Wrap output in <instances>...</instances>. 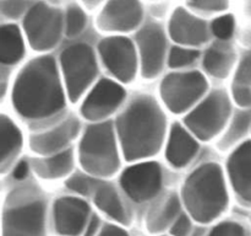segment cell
<instances>
[{
  "label": "cell",
  "mask_w": 251,
  "mask_h": 236,
  "mask_svg": "<svg viewBox=\"0 0 251 236\" xmlns=\"http://www.w3.org/2000/svg\"><path fill=\"white\" fill-rule=\"evenodd\" d=\"M191 6L205 11H222L227 9L229 0H189Z\"/></svg>",
  "instance_id": "e575fe53"
},
{
  "label": "cell",
  "mask_w": 251,
  "mask_h": 236,
  "mask_svg": "<svg viewBox=\"0 0 251 236\" xmlns=\"http://www.w3.org/2000/svg\"><path fill=\"white\" fill-rule=\"evenodd\" d=\"M25 0H0V15L10 20H16L26 10Z\"/></svg>",
  "instance_id": "d6a6232c"
},
{
  "label": "cell",
  "mask_w": 251,
  "mask_h": 236,
  "mask_svg": "<svg viewBox=\"0 0 251 236\" xmlns=\"http://www.w3.org/2000/svg\"><path fill=\"white\" fill-rule=\"evenodd\" d=\"M75 164L74 150L71 148L50 155V156H39L31 161V167L34 174L46 181H55L71 175Z\"/></svg>",
  "instance_id": "44dd1931"
},
{
  "label": "cell",
  "mask_w": 251,
  "mask_h": 236,
  "mask_svg": "<svg viewBox=\"0 0 251 236\" xmlns=\"http://www.w3.org/2000/svg\"><path fill=\"white\" fill-rule=\"evenodd\" d=\"M90 215L88 203L77 197H60L54 203V226L61 236H78L85 233Z\"/></svg>",
  "instance_id": "9a60e30c"
},
{
  "label": "cell",
  "mask_w": 251,
  "mask_h": 236,
  "mask_svg": "<svg viewBox=\"0 0 251 236\" xmlns=\"http://www.w3.org/2000/svg\"><path fill=\"white\" fill-rule=\"evenodd\" d=\"M227 178L237 198L251 206V140L240 143L229 155Z\"/></svg>",
  "instance_id": "e0dca14e"
},
{
  "label": "cell",
  "mask_w": 251,
  "mask_h": 236,
  "mask_svg": "<svg viewBox=\"0 0 251 236\" xmlns=\"http://www.w3.org/2000/svg\"><path fill=\"white\" fill-rule=\"evenodd\" d=\"M208 236H250L243 224L238 221H223L213 228Z\"/></svg>",
  "instance_id": "f546056e"
},
{
  "label": "cell",
  "mask_w": 251,
  "mask_h": 236,
  "mask_svg": "<svg viewBox=\"0 0 251 236\" xmlns=\"http://www.w3.org/2000/svg\"><path fill=\"white\" fill-rule=\"evenodd\" d=\"M95 204L100 211L107 214L117 223L127 225L130 221L129 213L119 192L112 184H102L95 192Z\"/></svg>",
  "instance_id": "603a6c76"
},
{
  "label": "cell",
  "mask_w": 251,
  "mask_h": 236,
  "mask_svg": "<svg viewBox=\"0 0 251 236\" xmlns=\"http://www.w3.org/2000/svg\"><path fill=\"white\" fill-rule=\"evenodd\" d=\"M230 117L229 95L225 90H215L189 111L184 118V125L199 140L208 142L225 132Z\"/></svg>",
  "instance_id": "8992f818"
},
{
  "label": "cell",
  "mask_w": 251,
  "mask_h": 236,
  "mask_svg": "<svg viewBox=\"0 0 251 236\" xmlns=\"http://www.w3.org/2000/svg\"><path fill=\"white\" fill-rule=\"evenodd\" d=\"M102 1L103 0H82V2L88 7V9H93V7L100 5Z\"/></svg>",
  "instance_id": "60d3db41"
},
{
  "label": "cell",
  "mask_w": 251,
  "mask_h": 236,
  "mask_svg": "<svg viewBox=\"0 0 251 236\" xmlns=\"http://www.w3.org/2000/svg\"><path fill=\"white\" fill-rule=\"evenodd\" d=\"M80 132L78 118L70 116L46 130L32 134L29 148L38 156H50L69 149Z\"/></svg>",
  "instance_id": "5bb4252c"
},
{
  "label": "cell",
  "mask_w": 251,
  "mask_h": 236,
  "mask_svg": "<svg viewBox=\"0 0 251 236\" xmlns=\"http://www.w3.org/2000/svg\"><path fill=\"white\" fill-rule=\"evenodd\" d=\"M142 15L139 0H109L98 15L97 26L102 31L129 32L139 26Z\"/></svg>",
  "instance_id": "2e32d148"
},
{
  "label": "cell",
  "mask_w": 251,
  "mask_h": 236,
  "mask_svg": "<svg viewBox=\"0 0 251 236\" xmlns=\"http://www.w3.org/2000/svg\"><path fill=\"white\" fill-rule=\"evenodd\" d=\"M232 97L234 102L243 110L251 108V88L234 84L232 88Z\"/></svg>",
  "instance_id": "836d02e7"
},
{
  "label": "cell",
  "mask_w": 251,
  "mask_h": 236,
  "mask_svg": "<svg viewBox=\"0 0 251 236\" xmlns=\"http://www.w3.org/2000/svg\"><path fill=\"white\" fill-rule=\"evenodd\" d=\"M28 171H29V164L27 161H25V160H21V161L17 162L16 166H15L14 177L16 179H19V181H21V179L26 178Z\"/></svg>",
  "instance_id": "74e56055"
},
{
  "label": "cell",
  "mask_w": 251,
  "mask_h": 236,
  "mask_svg": "<svg viewBox=\"0 0 251 236\" xmlns=\"http://www.w3.org/2000/svg\"><path fill=\"white\" fill-rule=\"evenodd\" d=\"M203 69L208 75L217 79L227 78L235 65V53L229 46L216 44L205 52Z\"/></svg>",
  "instance_id": "cb8c5ba5"
},
{
  "label": "cell",
  "mask_w": 251,
  "mask_h": 236,
  "mask_svg": "<svg viewBox=\"0 0 251 236\" xmlns=\"http://www.w3.org/2000/svg\"><path fill=\"white\" fill-rule=\"evenodd\" d=\"M180 199L189 215L198 223H211L222 215L229 203L222 167L216 162L200 165L184 181Z\"/></svg>",
  "instance_id": "3957f363"
},
{
  "label": "cell",
  "mask_w": 251,
  "mask_h": 236,
  "mask_svg": "<svg viewBox=\"0 0 251 236\" xmlns=\"http://www.w3.org/2000/svg\"><path fill=\"white\" fill-rule=\"evenodd\" d=\"M200 53L199 51L193 48H185V47H173L168 54V65L173 69L185 68L191 65L196 59L199 58Z\"/></svg>",
  "instance_id": "83f0119b"
},
{
  "label": "cell",
  "mask_w": 251,
  "mask_h": 236,
  "mask_svg": "<svg viewBox=\"0 0 251 236\" xmlns=\"http://www.w3.org/2000/svg\"><path fill=\"white\" fill-rule=\"evenodd\" d=\"M24 145L21 129L6 115L0 113V175L11 169Z\"/></svg>",
  "instance_id": "ffe728a7"
},
{
  "label": "cell",
  "mask_w": 251,
  "mask_h": 236,
  "mask_svg": "<svg viewBox=\"0 0 251 236\" xmlns=\"http://www.w3.org/2000/svg\"><path fill=\"white\" fill-rule=\"evenodd\" d=\"M100 60L120 83H131L139 70V54L131 39L124 36L104 38L98 46Z\"/></svg>",
  "instance_id": "8fae6325"
},
{
  "label": "cell",
  "mask_w": 251,
  "mask_h": 236,
  "mask_svg": "<svg viewBox=\"0 0 251 236\" xmlns=\"http://www.w3.org/2000/svg\"><path fill=\"white\" fill-rule=\"evenodd\" d=\"M47 201L41 191L21 186L10 192L1 218V236H46Z\"/></svg>",
  "instance_id": "277c9868"
},
{
  "label": "cell",
  "mask_w": 251,
  "mask_h": 236,
  "mask_svg": "<svg viewBox=\"0 0 251 236\" xmlns=\"http://www.w3.org/2000/svg\"><path fill=\"white\" fill-rule=\"evenodd\" d=\"M136 43L140 70L145 79L151 80L162 73L166 64V33L159 25L149 24L139 31Z\"/></svg>",
  "instance_id": "4fadbf2b"
},
{
  "label": "cell",
  "mask_w": 251,
  "mask_h": 236,
  "mask_svg": "<svg viewBox=\"0 0 251 236\" xmlns=\"http://www.w3.org/2000/svg\"><path fill=\"white\" fill-rule=\"evenodd\" d=\"M60 70L69 100L77 102L87 92L98 75L95 51L85 43L68 47L60 56Z\"/></svg>",
  "instance_id": "52a82bcc"
},
{
  "label": "cell",
  "mask_w": 251,
  "mask_h": 236,
  "mask_svg": "<svg viewBox=\"0 0 251 236\" xmlns=\"http://www.w3.org/2000/svg\"><path fill=\"white\" fill-rule=\"evenodd\" d=\"M124 88L110 79H100L96 83L81 105V116L92 123L104 122L114 115L125 100Z\"/></svg>",
  "instance_id": "7c38bea8"
},
{
  "label": "cell",
  "mask_w": 251,
  "mask_h": 236,
  "mask_svg": "<svg viewBox=\"0 0 251 236\" xmlns=\"http://www.w3.org/2000/svg\"><path fill=\"white\" fill-rule=\"evenodd\" d=\"M87 22L85 11L77 5H70L66 10L65 33L68 37H75L83 31Z\"/></svg>",
  "instance_id": "4316f807"
},
{
  "label": "cell",
  "mask_w": 251,
  "mask_h": 236,
  "mask_svg": "<svg viewBox=\"0 0 251 236\" xmlns=\"http://www.w3.org/2000/svg\"><path fill=\"white\" fill-rule=\"evenodd\" d=\"M191 231V220L185 214H180L173 225L171 226V234L173 236H189Z\"/></svg>",
  "instance_id": "d590c367"
},
{
  "label": "cell",
  "mask_w": 251,
  "mask_h": 236,
  "mask_svg": "<svg viewBox=\"0 0 251 236\" xmlns=\"http://www.w3.org/2000/svg\"><path fill=\"white\" fill-rule=\"evenodd\" d=\"M7 76H9V71L6 70V68L2 66V64H0V98L6 92Z\"/></svg>",
  "instance_id": "ab89813d"
},
{
  "label": "cell",
  "mask_w": 251,
  "mask_h": 236,
  "mask_svg": "<svg viewBox=\"0 0 251 236\" xmlns=\"http://www.w3.org/2000/svg\"><path fill=\"white\" fill-rule=\"evenodd\" d=\"M169 36L181 46H201L208 39L207 24L183 7L173 12L169 21Z\"/></svg>",
  "instance_id": "ac0fdd59"
},
{
  "label": "cell",
  "mask_w": 251,
  "mask_h": 236,
  "mask_svg": "<svg viewBox=\"0 0 251 236\" xmlns=\"http://www.w3.org/2000/svg\"><path fill=\"white\" fill-rule=\"evenodd\" d=\"M66 187L71 189L75 193L81 194V196H88L92 188V182L91 178L86 175L82 174H74L70 175L66 179Z\"/></svg>",
  "instance_id": "4dcf8cb0"
},
{
  "label": "cell",
  "mask_w": 251,
  "mask_h": 236,
  "mask_svg": "<svg viewBox=\"0 0 251 236\" xmlns=\"http://www.w3.org/2000/svg\"><path fill=\"white\" fill-rule=\"evenodd\" d=\"M115 132L127 161L150 159L161 150L166 139V115L152 96L139 95L118 116Z\"/></svg>",
  "instance_id": "7a4b0ae2"
},
{
  "label": "cell",
  "mask_w": 251,
  "mask_h": 236,
  "mask_svg": "<svg viewBox=\"0 0 251 236\" xmlns=\"http://www.w3.org/2000/svg\"><path fill=\"white\" fill-rule=\"evenodd\" d=\"M25 54V42L16 25L0 26V64L12 65L19 63Z\"/></svg>",
  "instance_id": "d4e9b609"
},
{
  "label": "cell",
  "mask_w": 251,
  "mask_h": 236,
  "mask_svg": "<svg viewBox=\"0 0 251 236\" xmlns=\"http://www.w3.org/2000/svg\"><path fill=\"white\" fill-rule=\"evenodd\" d=\"M234 27L235 21L232 15H223V16L217 17L216 20H213L212 25H211L213 34L222 41H227L233 36Z\"/></svg>",
  "instance_id": "f1b7e54d"
},
{
  "label": "cell",
  "mask_w": 251,
  "mask_h": 236,
  "mask_svg": "<svg viewBox=\"0 0 251 236\" xmlns=\"http://www.w3.org/2000/svg\"><path fill=\"white\" fill-rule=\"evenodd\" d=\"M63 15L60 10L46 2H38L27 11L24 31L29 46L38 52L53 49L63 33Z\"/></svg>",
  "instance_id": "9c48e42d"
},
{
  "label": "cell",
  "mask_w": 251,
  "mask_h": 236,
  "mask_svg": "<svg viewBox=\"0 0 251 236\" xmlns=\"http://www.w3.org/2000/svg\"><path fill=\"white\" fill-rule=\"evenodd\" d=\"M207 79L200 71H174L162 80L159 95L171 112L180 115L193 110L206 95Z\"/></svg>",
  "instance_id": "ba28073f"
},
{
  "label": "cell",
  "mask_w": 251,
  "mask_h": 236,
  "mask_svg": "<svg viewBox=\"0 0 251 236\" xmlns=\"http://www.w3.org/2000/svg\"><path fill=\"white\" fill-rule=\"evenodd\" d=\"M163 169L156 161H136L120 175L119 183L124 193L136 203L156 198L163 186Z\"/></svg>",
  "instance_id": "30bf717a"
},
{
  "label": "cell",
  "mask_w": 251,
  "mask_h": 236,
  "mask_svg": "<svg viewBox=\"0 0 251 236\" xmlns=\"http://www.w3.org/2000/svg\"><path fill=\"white\" fill-rule=\"evenodd\" d=\"M98 236H129V234L120 226L114 225V224H108L100 230Z\"/></svg>",
  "instance_id": "8d00e7d4"
},
{
  "label": "cell",
  "mask_w": 251,
  "mask_h": 236,
  "mask_svg": "<svg viewBox=\"0 0 251 236\" xmlns=\"http://www.w3.org/2000/svg\"><path fill=\"white\" fill-rule=\"evenodd\" d=\"M199 143L193 133L179 123H174L169 130L166 144L167 161L176 169L188 166L199 152Z\"/></svg>",
  "instance_id": "d6986e66"
},
{
  "label": "cell",
  "mask_w": 251,
  "mask_h": 236,
  "mask_svg": "<svg viewBox=\"0 0 251 236\" xmlns=\"http://www.w3.org/2000/svg\"><path fill=\"white\" fill-rule=\"evenodd\" d=\"M63 78L53 57L29 60L17 74L11 102L17 115L31 122H43L59 116L66 106Z\"/></svg>",
  "instance_id": "6da1fadb"
},
{
  "label": "cell",
  "mask_w": 251,
  "mask_h": 236,
  "mask_svg": "<svg viewBox=\"0 0 251 236\" xmlns=\"http://www.w3.org/2000/svg\"><path fill=\"white\" fill-rule=\"evenodd\" d=\"M251 129V112L248 110L238 111L230 118L227 128L223 132L222 138L220 140L221 149H229L237 147V144L242 142L248 135ZM243 143V142H242Z\"/></svg>",
  "instance_id": "484cf974"
},
{
  "label": "cell",
  "mask_w": 251,
  "mask_h": 236,
  "mask_svg": "<svg viewBox=\"0 0 251 236\" xmlns=\"http://www.w3.org/2000/svg\"><path fill=\"white\" fill-rule=\"evenodd\" d=\"M181 199L178 194L168 193L161 197L150 209L146 218V225L150 233H162L167 228L173 225L174 221L180 215Z\"/></svg>",
  "instance_id": "7402d4cb"
},
{
  "label": "cell",
  "mask_w": 251,
  "mask_h": 236,
  "mask_svg": "<svg viewBox=\"0 0 251 236\" xmlns=\"http://www.w3.org/2000/svg\"><path fill=\"white\" fill-rule=\"evenodd\" d=\"M119 150L117 132L112 123L107 120L92 123L81 137L77 159L87 175L109 178L120 167Z\"/></svg>",
  "instance_id": "5b68a950"
},
{
  "label": "cell",
  "mask_w": 251,
  "mask_h": 236,
  "mask_svg": "<svg viewBox=\"0 0 251 236\" xmlns=\"http://www.w3.org/2000/svg\"><path fill=\"white\" fill-rule=\"evenodd\" d=\"M100 220L98 216L92 215V218L90 219L87 224V228L85 230V236H95L97 234L98 229H100Z\"/></svg>",
  "instance_id": "f35d334b"
},
{
  "label": "cell",
  "mask_w": 251,
  "mask_h": 236,
  "mask_svg": "<svg viewBox=\"0 0 251 236\" xmlns=\"http://www.w3.org/2000/svg\"><path fill=\"white\" fill-rule=\"evenodd\" d=\"M234 84L251 88V54H245L234 71Z\"/></svg>",
  "instance_id": "1f68e13d"
}]
</instances>
